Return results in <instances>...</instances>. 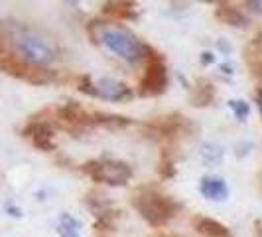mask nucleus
Masks as SVG:
<instances>
[{"mask_svg": "<svg viewBox=\"0 0 262 237\" xmlns=\"http://www.w3.org/2000/svg\"><path fill=\"white\" fill-rule=\"evenodd\" d=\"M215 16L225 22V24H229V26H236V28H245L249 24V20H247V16L241 12V10H236L233 6H221V8H217V12Z\"/></svg>", "mask_w": 262, "mask_h": 237, "instance_id": "12", "label": "nucleus"}, {"mask_svg": "<svg viewBox=\"0 0 262 237\" xmlns=\"http://www.w3.org/2000/svg\"><path fill=\"white\" fill-rule=\"evenodd\" d=\"M132 206L152 225H164L168 220L173 218V213L180 208L171 198L162 196L152 190H142L140 194H136L132 200Z\"/></svg>", "mask_w": 262, "mask_h": 237, "instance_id": "2", "label": "nucleus"}, {"mask_svg": "<svg viewBox=\"0 0 262 237\" xmlns=\"http://www.w3.org/2000/svg\"><path fill=\"white\" fill-rule=\"evenodd\" d=\"M213 85H211L209 81H205V79H201L199 83H197V89H195V95H193V105L195 107H205L211 103V99H213Z\"/></svg>", "mask_w": 262, "mask_h": 237, "instance_id": "13", "label": "nucleus"}, {"mask_svg": "<svg viewBox=\"0 0 262 237\" xmlns=\"http://www.w3.org/2000/svg\"><path fill=\"white\" fill-rule=\"evenodd\" d=\"M247 6H249V8H252L254 12L262 14V0H250V2H247Z\"/></svg>", "mask_w": 262, "mask_h": 237, "instance_id": "19", "label": "nucleus"}, {"mask_svg": "<svg viewBox=\"0 0 262 237\" xmlns=\"http://www.w3.org/2000/svg\"><path fill=\"white\" fill-rule=\"evenodd\" d=\"M166 87H168V69H166V66L160 60L150 62L144 71V77L140 81V95L156 97V95L166 91Z\"/></svg>", "mask_w": 262, "mask_h": 237, "instance_id": "5", "label": "nucleus"}, {"mask_svg": "<svg viewBox=\"0 0 262 237\" xmlns=\"http://www.w3.org/2000/svg\"><path fill=\"white\" fill-rule=\"evenodd\" d=\"M14 48L18 52V57L26 62L28 66L41 67L52 64L55 60V46L50 40H46L38 32L32 30H22L14 36Z\"/></svg>", "mask_w": 262, "mask_h": 237, "instance_id": "1", "label": "nucleus"}, {"mask_svg": "<svg viewBox=\"0 0 262 237\" xmlns=\"http://www.w3.org/2000/svg\"><path fill=\"white\" fill-rule=\"evenodd\" d=\"M59 115L66 121H69V123H73V125H89L93 121L91 115L81 105H77V103H67L66 107H61Z\"/></svg>", "mask_w": 262, "mask_h": 237, "instance_id": "11", "label": "nucleus"}, {"mask_svg": "<svg viewBox=\"0 0 262 237\" xmlns=\"http://www.w3.org/2000/svg\"><path fill=\"white\" fill-rule=\"evenodd\" d=\"M209 62H213V53L205 52L203 53V64H209Z\"/></svg>", "mask_w": 262, "mask_h": 237, "instance_id": "20", "label": "nucleus"}, {"mask_svg": "<svg viewBox=\"0 0 262 237\" xmlns=\"http://www.w3.org/2000/svg\"><path fill=\"white\" fill-rule=\"evenodd\" d=\"M199 152H201V158H203L205 162H209V164H213V162H221V158H223V150H221L219 146L211 145V143L201 146Z\"/></svg>", "mask_w": 262, "mask_h": 237, "instance_id": "15", "label": "nucleus"}, {"mask_svg": "<svg viewBox=\"0 0 262 237\" xmlns=\"http://www.w3.org/2000/svg\"><path fill=\"white\" fill-rule=\"evenodd\" d=\"M79 227H81V222H79V220L63 213V215H61V224H59V227H57V231H59V235L61 237H81L79 235Z\"/></svg>", "mask_w": 262, "mask_h": 237, "instance_id": "14", "label": "nucleus"}, {"mask_svg": "<svg viewBox=\"0 0 262 237\" xmlns=\"http://www.w3.org/2000/svg\"><path fill=\"white\" fill-rule=\"evenodd\" d=\"M193 225L197 227L199 233L207 237H229V229L225 227L223 224L215 222V220H209V218H195L193 220Z\"/></svg>", "mask_w": 262, "mask_h": 237, "instance_id": "10", "label": "nucleus"}, {"mask_svg": "<svg viewBox=\"0 0 262 237\" xmlns=\"http://www.w3.org/2000/svg\"><path fill=\"white\" fill-rule=\"evenodd\" d=\"M199 192L207 200H217V202H223L229 196V188L225 184L223 178H215V176H205L201 178L199 182Z\"/></svg>", "mask_w": 262, "mask_h": 237, "instance_id": "7", "label": "nucleus"}, {"mask_svg": "<svg viewBox=\"0 0 262 237\" xmlns=\"http://www.w3.org/2000/svg\"><path fill=\"white\" fill-rule=\"evenodd\" d=\"M229 109H233V113H235V117L238 118V121H245L250 113L249 103H245V101H241V99H231V101H229Z\"/></svg>", "mask_w": 262, "mask_h": 237, "instance_id": "17", "label": "nucleus"}, {"mask_svg": "<svg viewBox=\"0 0 262 237\" xmlns=\"http://www.w3.org/2000/svg\"><path fill=\"white\" fill-rule=\"evenodd\" d=\"M85 172L95 182H106L111 186H124L132 176V170L124 162H89L85 164Z\"/></svg>", "mask_w": 262, "mask_h": 237, "instance_id": "4", "label": "nucleus"}, {"mask_svg": "<svg viewBox=\"0 0 262 237\" xmlns=\"http://www.w3.org/2000/svg\"><path fill=\"white\" fill-rule=\"evenodd\" d=\"M95 95L97 97H103L108 101H124V99H130L132 91L120 81H115L111 77L99 79L95 83Z\"/></svg>", "mask_w": 262, "mask_h": 237, "instance_id": "6", "label": "nucleus"}, {"mask_svg": "<svg viewBox=\"0 0 262 237\" xmlns=\"http://www.w3.org/2000/svg\"><path fill=\"white\" fill-rule=\"evenodd\" d=\"M103 10L111 16H117V18H132L134 16L128 8V4H106V6H103Z\"/></svg>", "mask_w": 262, "mask_h": 237, "instance_id": "16", "label": "nucleus"}, {"mask_svg": "<svg viewBox=\"0 0 262 237\" xmlns=\"http://www.w3.org/2000/svg\"><path fill=\"white\" fill-rule=\"evenodd\" d=\"M79 91L81 93H89V95H95V83L91 81V77H81L79 81Z\"/></svg>", "mask_w": 262, "mask_h": 237, "instance_id": "18", "label": "nucleus"}, {"mask_svg": "<svg viewBox=\"0 0 262 237\" xmlns=\"http://www.w3.org/2000/svg\"><path fill=\"white\" fill-rule=\"evenodd\" d=\"M256 99H258V107H260V113H262V89L258 91V95H256Z\"/></svg>", "mask_w": 262, "mask_h": 237, "instance_id": "21", "label": "nucleus"}, {"mask_svg": "<svg viewBox=\"0 0 262 237\" xmlns=\"http://www.w3.org/2000/svg\"><path fill=\"white\" fill-rule=\"evenodd\" d=\"M101 40L106 48L113 53H117L118 57L126 60V62H136L142 57V52L146 50V46H142L138 38L128 32L126 28L120 26H108L101 32Z\"/></svg>", "mask_w": 262, "mask_h": 237, "instance_id": "3", "label": "nucleus"}, {"mask_svg": "<svg viewBox=\"0 0 262 237\" xmlns=\"http://www.w3.org/2000/svg\"><path fill=\"white\" fill-rule=\"evenodd\" d=\"M0 67H2L6 73L14 75V77L28 79V75L32 73V67L34 66H28L26 62H22L18 55H12V53L4 52L0 55Z\"/></svg>", "mask_w": 262, "mask_h": 237, "instance_id": "9", "label": "nucleus"}, {"mask_svg": "<svg viewBox=\"0 0 262 237\" xmlns=\"http://www.w3.org/2000/svg\"><path fill=\"white\" fill-rule=\"evenodd\" d=\"M28 134L32 136V141H34V145L41 148V150H53L55 148V143H53V129L50 125H46V123H36V125H32L30 129H28Z\"/></svg>", "mask_w": 262, "mask_h": 237, "instance_id": "8", "label": "nucleus"}]
</instances>
